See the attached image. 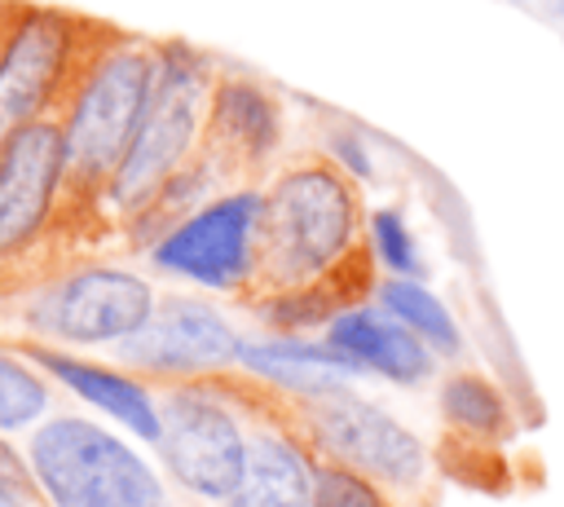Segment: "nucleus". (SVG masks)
Instances as JSON below:
<instances>
[{
	"label": "nucleus",
	"instance_id": "0eeeda50",
	"mask_svg": "<svg viewBox=\"0 0 564 507\" xmlns=\"http://www.w3.org/2000/svg\"><path fill=\"white\" fill-rule=\"evenodd\" d=\"M295 419L308 432L317 454L366 472L388 494H397L401 507L423 503V494L436 481V454L423 441V432H414L401 414L361 397L357 388L322 397V401H300Z\"/></svg>",
	"mask_w": 564,
	"mask_h": 507
},
{
	"label": "nucleus",
	"instance_id": "4be33fe9",
	"mask_svg": "<svg viewBox=\"0 0 564 507\" xmlns=\"http://www.w3.org/2000/svg\"><path fill=\"white\" fill-rule=\"evenodd\" d=\"M326 154L357 181V185H366V181H375V154L366 150V141H361V132H352V128H335L330 132V141H326Z\"/></svg>",
	"mask_w": 564,
	"mask_h": 507
},
{
	"label": "nucleus",
	"instance_id": "6e6552de",
	"mask_svg": "<svg viewBox=\"0 0 564 507\" xmlns=\"http://www.w3.org/2000/svg\"><path fill=\"white\" fill-rule=\"evenodd\" d=\"M256 247H260V185L242 181L212 194L172 229H163L145 247V256L159 273L181 278L189 287L216 295H247L256 282Z\"/></svg>",
	"mask_w": 564,
	"mask_h": 507
},
{
	"label": "nucleus",
	"instance_id": "20e7f679",
	"mask_svg": "<svg viewBox=\"0 0 564 507\" xmlns=\"http://www.w3.org/2000/svg\"><path fill=\"white\" fill-rule=\"evenodd\" d=\"M212 84H216V66L207 53L181 40L159 44V71H154L145 115L101 198V207L119 225H128L163 190V181L203 150Z\"/></svg>",
	"mask_w": 564,
	"mask_h": 507
},
{
	"label": "nucleus",
	"instance_id": "f3484780",
	"mask_svg": "<svg viewBox=\"0 0 564 507\" xmlns=\"http://www.w3.org/2000/svg\"><path fill=\"white\" fill-rule=\"evenodd\" d=\"M375 300L405 322L441 362H454L463 353V326L449 313V304L423 282V278H397V273H379L375 282Z\"/></svg>",
	"mask_w": 564,
	"mask_h": 507
},
{
	"label": "nucleus",
	"instance_id": "2eb2a0df",
	"mask_svg": "<svg viewBox=\"0 0 564 507\" xmlns=\"http://www.w3.org/2000/svg\"><path fill=\"white\" fill-rule=\"evenodd\" d=\"M53 384H62L70 397H79L84 406H93L97 414H106L110 423H119L128 436H137L141 445L154 450L159 441V392L128 366H106V362H88L75 357L66 348H48V344H26L22 348Z\"/></svg>",
	"mask_w": 564,
	"mask_h": 507
},
{
	"label": "nucleus",
	"instance_id": "4468645a",
	"mask_svg": "<svg viewBox=\"0 0 564 507\" xmlns=\"http://www.w3.org/2000/svg\"><path fill=\"white\" fill-rule=\"evenodd\" d=\"M322 339L361 379L370 375V379H383V384H397V388H419L441 366V357L405 322H397L375 295L370 300H357V304H344L322 326Z\"/></svg>",
	"mask_w": 564,
	"mask_h": 507
},
{
	"label": "nucleus",
	"instance_id": "dca6fc26",
	"mask_svg": "<svg viewBox=\"0 0 564 507\" xmlns=\"http://www.w3.org/2000/svg\"><path fill=\"white\" fill-rule=\"evenodd\" d=\"M238 370L295 406L348 392L361 379L322 335H304V331H269V335L242 339Z\"/></svg>",
	"mask_w": 564,
	"mask_h": 507
},
{
	"label": "nucleus",
	"instance_id": "423d86ee",
	"mask_svg": "<svg viewBox=\"0 0 564 507\" xmlns=\"http://www.w3.org/2000/svg\"><path fill=\"white\" fill-rule=\"evenodd\" d=\"M110 26L66 9H13L0 26V150L70 97L84 62Z\"/></svg>",
	"mask_w": 564,
	"mask_h": 507
},
{
	"label": "nucleus",
	"instance_id": "b1692460",
	"mask_svg": "<svg viewBox=\"0 0 564 507\" xmlns=\"http://www.w3.org/2000/svg\"><path fill=\"white\" fill-rule=\"evenodd\" d=\"M0 507H35V498H26V494H0Z\"/></svg>",
	"mask_w": 564,
	"mask_h": 507
},
{
	"label": "nucleus",
	"instance_id": "aec40b11",
	"mask_svg": "<svg viewBox=\"0 0 564 507\" xmlns=\"http://www.w3.org/2000/svg\"><path fill=\"white\" fill-rule=\"evenodd\" d=\"M366 247H370L379 273H397V278H419L423 273V247H419L401 207L366 212Z\"/></svg>",
	"mask_w": 564,
	"mask_h": 507
},
{
	"label": "nucleus",
	"instance_id": "1a4fd4ad",
	"mask_svg": "<svg viewBox=\"0 0 564 507\" xmlns=\"http://www.w3.org/2000/svg\"><path fill=\"white\" fill-rule=\"evenodd\" d=\"M159 291L145 273L123 265H79L53 282H44L22 322L53 344H119L154 313Z\"/></svg>",
	"mask_w": 564,
	"mask_h": 507
},
{
	"label": "nucleus",
	"instance_id": "f257e3e1",
	"mask_svg": "<svg viewBox=\"0 0 564 507\" xmlns=\"http://www.w3.org/2000/svg\"><path fill=\"white\" fill-rule=\"evenodd\" d=\"M379 265L366 247L361 185L322 150L286 159L260 185L256 282L242 300L322 291L339 309L370 300Z\"/></svg>",
	"mask_w": 564,
	"mask_h": 507
},
{
	"label": "nucleus",
	"instance_id": "f8f14e48",
	"mask_svg": "<svg viewBox=\"0 0 564 507\" xmlns=\"http://www.w3.org/2000/svg\"><path fill=\"white\" fill-rule=\"evenodd\" d=\"M66 207L62 119L26 123L0 150V265L31 251Z\"/></svg>",
	"mask_w": 564,
	"mask_h": 507
},
{
	"label": "nucleus",
	"instance_id": "5701e85b",
	"mask_svg": "<svg viewBox=\"0 0 564 507\" xmlns=\"http://www.w3.org/2000/svg\"><path fill=\"white\" fill-rule=\"evenodd\" d=\"M0 494H26V498L40 494L35 489V476H31V463H26V450L18 454L4 441V432H0Z\"/></svg>",
	"mask_w": 564,
	"mask_h": 507
},
{
	"label": "nucleus",
	"instance_id": "a211bd4d",
	"mask_svg": "<svg viewBox=\"0 0 564 507\" xmlns=\"http://www.w3.org/2000/svg\"><path fill=\"white\" fill-rule=\"evenodd\" d=\"M436 414L467 441H502L511 428V406L502 388L476 370H449L436 384Z\"/></svg>",
	"mask_w": 564,
	"mask_h": 507
},
{
	"label": "nucleus",
	"instance_id": "9d476101",
	"mask_svg": "<svg viewBox=\"0 0 564 507\" xmlns=\"http://www.w3.org/2000/svg\"><path fill=\"white\" fill-rule=\"evenodd\" d=\"M242 331L198 295H159L154 313L132 331L128 339L115 344L119 366L137 370L141 379H216L238 370L242 353Z\"/></svg>",
	"mask_w": 564,
	"mask_h": 507
},
{
	"label": "nucleus",
	"instance_id": "9b49d317",
	"mask_svg": "<svg viewBox=\"0 0 564 507\" xmlns=\"http://www.w3.org/2000/svg\"><path fill=\"white\" fill-rule=\"evenodd\" d=\"M234 375H238V388H242V401L251 414V450H247L242 481L234 485V494L220 507H308L317 450H313L308 432L300 428L295 406L286 397L260 388L242 370H234Z\"/></svg>",
	"mask_w": 564,
	"mask_h": 507
},
{
	"label": "nucleus",
	"instance_id": "7ed1b4c3",
	"mask_svg": "<svg viewBox=\"0 0 564 507\" xmlns=\"http://www.w3.org/2000/svg\"><path fill=\"white\" fill-rule=\"evenodd\" d=\"M26 463L48 507H172V481L88 414H44L26 436Z\"/></svg>",
	"mask_w": 564,
	"mask_h": 507
},
{
	"label": "nucleus",
	"instance_id": "412c9836",
	"mask_svg": "<svg viewBox=\"0 0 564 507\" xmlns=\"http://www.w3.org/2000/svg\"><path fill=\"white\" fill-rule=\"evenodd\" d=\"M308 507H401L397 494H388L379 481H370L366 472L317 454L313 467V503Z\"/></svg>",
	"mask_w": 564,
	"mask_h": 507
},
{
	"label": "nucleus",
	"instance_id": "6ab92c4d",
	"mask_svg": "<svg viewBox=\"0 0 564 507\" xmlns=\"http://www.w3.org/2000/svg\"><path fill=\"white\" fill-rule=\"evenodd\" d=\"M48 410H53L48 375L26 353L0 348V432L35 428Z\"/></svg>",
	"mask_w": 564,
	"mask_h": 507
},
{
	"label": "nucleus",
	"instance_id": "39448f33",
	"mask_svg": "<svg viewBox=\"0 0 564 507\" xmlns=\"http://www.w3.org/2000/svg\"><path fill=\"white\" fill-rule=\"evenodd\" d=\"M159 463L163 476L203 507H220L242 481L251 450V414L238 375L181 379L159 392Z\"/></svg>",
	"mask_w": 564,
	"mask_h": 507
},
{
	"label": "nucleus",
	"instance_id": "ddd939ff",
	"mask_svg": "<svg viewBox=\"0 0 564 507\" xmlns=\"http://www.w3.org/2000/svg\"><path fill=\"white\" fill-rule=\"evenodd\" d=\"M203 150L229 181H247L264 172L282 150V106L278 97L247 75H216L207 101Z\"/></svg>",
	"mask_w": 564,
	"mask_h": 507
},
{
	"label": "nucleus",
	"instance_id": "f03ea898",
	"mask_svg": "<svg viewBox=\"0 0 564 507\" xmlns=\"http://www.w3.org/2000/svg\"><path fill=\"white\" fill-rule=\"evenodd\" d=\"M159 71V44L123 31H106V40L84 62L70 97L62 101V145H66V207L62 212H97L115 168L123 163L137 123L145 115L150 88Z\"/></svg>",
	"mask_w": 564,
	"mask_h": 507
}]
</instances>
